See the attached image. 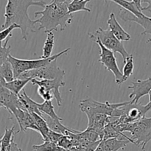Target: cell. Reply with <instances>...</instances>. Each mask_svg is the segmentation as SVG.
Here are the masks:
<instances>
[{
    "instance_id": "obj_2",
    "label": "cell",
    "mask_w": 151,
    "mask_h": 151,
    "mask_svg": "<svg viewBox=\"0 0 151 151\" xmlns=\"http://www.w3.org/2000/svg\"><path fill=\"white\" fill-rule=\"evenodd\" d=\"M70 2H50L41 11L34 13L35 17L41 16L35 22L39 24L38 31L44 29V32L63 31L72 24L73 15L69 13L68 6Z\"/></svg>"
},
{
    "instance_id": "obj_17",
    "label": "cell",
    "mask_w": 151,
    "mask_h": 151,
    "mask_svg": "<svg viewBox=\"0 0 151 151\" xmlns=\"http://www.w3.org/2000/svg\"><path fill=\"white\" fill-rule=\"evenodd\" d=\"M30 114L32 116V117H33L35 125L38 127V131H39V134H41V137L44 139V141H47V136H48L50 129L49 128L48 125H47L45 117H44V116H41V115L35 113V112H32Z\"/></svg>"
},
{
    "instance_id": "obj_11",
    "label": "cell",
    "mask_w": 151,
    "mask_h": 151,
    "mask_svg": "<svg viewBox=\"0 0 151 151\" xmlns=\"http://www.w3.org/2000/svg\"><path fill=\"white\" fill-rule=\"evenodd\" d=\"M132 85L128 86L132 92L129 94V98L132 99L133 103H139V100L144 96L149 94L151 91V78L146 80H137L131 82Z\"/></svg>"
},
{
    "instance_id": "obj_18",
    "label": "cell",
    "mask_w": 151,
    "mask_h": 151,
    "mask_svg": "<svg viewBox=\"0 0 151 151\" xmlns=\"http://www.w3.org/2000/svg\"><path fill=\"white\" fill-rule=\"evenodd\" d=\"M38 109L40 111L42 114L47 115L49 117L52 118V119H55V120H59L63 121V119L55 113L54 109V106H53L52 100H49V101H44L43 103H36Z\"/></svg>"
},
{
    "instance_id": "obj_37",
    "label": "cell",
    "mask_w": 151,
    "mask_h": 151,
    "mask_svg": "<svg viewBox=\"0 0 151 151\" xmlns=\"http://www.w3.org/2000/svg\"><path fill=\"white\" fill-rule=\"evenodd\" d=\"M72 0H51L50 2H58V3H64V2H70Z\"/></svg>"
},
{
    "instance_id": "obj_25",
    "label": "cell",
    "mask_w": 151,
    "mask_h": 151,
    "mask_svg": "<svg viewBox=\"0 0 151 151\" xmlns=\"http://www.w3.org/2000/svg\"><path fill=\"white\" fill-rule=\"evenodd\" d=\"M15 126H13L11 128H6L4 131V135L0 139V145H1V151H5L11 142L14 139Z\"/></svg>"
},
{
    "instance_id": "obj_40",
    "label": "cell",
    "mask_w": 151,
    "mask_h": 151,
    "mask_svg": "<svg viewBox=\"0 0 151 151\" xmlns=\"http://www.w3.org/2000/svg\"><path fill=\"white\" fill-rule=\"evenodd\" d=\"M1 107H3V106H2V104H1V103H0V108H1Z\"/></svg>"
},
{
    "instance_id": "obj_9",
    "label": "cell",
    "mask_w": 151,
    "mask_h": 151,
    "mask_svg": "<svg viewBox=\"0 0 151 151\" xmlns=\"http://www.w3.org/2000/svg\"><path fill=\"white\" fill-rule=\"evenodd\" d=\"M94 41L98 44L100 49V58L98 61L101 63L107 70L114 74L116 83L117 85H121L122 83V73L120 72L117 65L115 53L106 48L100 40L96 39Z\"/></svg>"
},
{
    "instance_id": "obj_30",
    "label": "cell",
    "mask_w": 151,
    "mask_h": 151,
    "mask_svg": "<svg viewBox=\"0 0 151 151\" xmlns=\"http://www.w3.org/2000/svg\"><path fill=\"white\" fill-rule=\"evenodd\" d=\"M37 92H38V95L44 100V101H49V100H52L54 97L53 94L52 93L51 91L47 89L46 88L43 86H38V89H37Z\"/></svg>"
},
{
    "instance_id": "obj_3",
    "label": "cell",
    "mask_w": 151,
    "mask_h": 151,
    "mask_svg": "<svg viewBox=\"0 0 151 151\" xmlns=\"http://www.w3.org/2000/svg\"><path fill=\"white\" fill-rule=\"evenodd\" d=\"M111 122L118 132L123 134L129 132L131 134V143L145 150L147 143L151 140V116L145 117L140 120L129 124H122L117 122L116 119Z\"/></svg>"
},
{
    "instance_id": "obj_13",
    "label": "cell",
    "mask_w": 151,
    "mask_h": 151,
    "mask_svg": "<svg viewBox=\"0 0 151 151\" xmlns=\"http://www.w3.org/2000/svg\"><path fill=\"white\" fill-rule=\"evenodd\" d=\"M0 103L7 109L10 114H13L19 109V95L14 94L5 87L0 88Z\"/></svg>"
},
{
    "instance_id": "obj_4",
    "label": "cell",
    "mask_w": 151,
    "mask_h": 151,
    "mask_svg": "<svg viewBox=\"0 0 151 151\" xmlns=\"http://www.w3.org/2000/svg\"><path fill=\"white\" fill-rule=\"evenodd\" d=\"M151 107L149 103L145 106L129 101L125 106L118 108L114 111L111 118H116L119 123L129 124L135 122L145 117Z\"/></svg>"
},
{
    "instance_id": "obj_15",
    "label": "cell",
    "mask_w": 151,
    "mask_h": 151,
    "mask_svg": "<svg viewBox=\"0 0 151 151\" xmlns=\"http://www.w3.org/2000/svg\"><path fill=\"white\" fill-rule=\"evenodd\" d=\"M107 24L109 25V29L111 31V32L114 35V36L116 38H118L119 41H128L131 40V35L128 34L122 27L120 24L118 22L116 16L114 13H111L110 14L109 19L107 21Z\"/></svg>"
},
{
    "instance_id": "obj_22",
    "label": "cell",
    "mask_w": 151,
    "mask_h": 151,
    "mask_svg": "<svg viewBox=\"0 0 151 151\" xmlns=\"http://www.w3.org/2000/svg\"><path fill=\"white\" fill-rule=\"evenodd\" d=\"M46 121L47 122V125H48L49 128L51 131H55V132L59 133L60 134H63V135H66L68 131H69V128L67 127L64 126L63 124L61 123L62 121L59 120H55V119H52V118L49 117L47 116V117L45 118Z\"/></svg>"
},
{
    "instance_id": "obj_24",
    "label": "cell",
    "mask_w": 151,
    "mask_h": 151,
    "mask_svg": "<svg viewBox=\"0 0 151 151\" xmlns=\"http://www.w3.org/2000/svg\"><path fill=\"white\" fill-rule=\"evenodd\" d=\"M123 63L124 66L123 69H122V83L126 81L132 75L133 72H134V63L133 55H130L125 59V60H124Z\"/></svg>"
},
{
    "instance_id": "obj_6",
    "label": "cell",
    "mask_w": 151,
    "mask_h": 151,
    "mask_svg": "<svg viewBox=\"0 0 151 151\" xmlns=\"http://www.w3.org/2000/svg\"><path fill=\"white\" fill-rule=\"evenodd\" d=\"M88 35L93 41L100 40L102 44L108 50L114 53H119L123 58V61L130 55L125 50L122 41L116 38L109 29H103L102 27H99L94 33H89Z\"/></svg>"
},
{
    "instance_id": "obj_7",
    "label": "cell",
    "mask_w": 151,
    "mask_h": 151,
    "mask_svg": "<svg viewBox=\"0 0 151 151\" xmlns=\"http://www.w3.org/2000/svg\"><path fill=\"white\" fill-rule=\"evenodd\" d=\"M127 103L128 102L111 103L109 101L100 103L91 98H87L81 100L80 103V109L81 111L86 114L87 117L95 114H103L111 117L114 111L116 109L125 106Z\"/></svg>"
},
{
    "instance_id": "obj_12",
    "label": "cell",
    "mask_w": 151,
    "mask_h": 151,
    "mask_svg": "<svg viewBox=\"0 0 151 151\" xmlns=\"http://www.w3.org/2000/svg\"><path fill=\"white\" fill-rule=\"evenodd\" d=\"M119 16L124 22H135L142 27L144 28V31L142 32L141 35H151V17L145 15H143L141 17H137L132 13L122 8L119 11Z\"/></svg>"
},
{
    "instance_id": "obj_26",
    "label": "cell",
    "mask_w": 151,
    "mask_h": 151,
    "mask_svg": "<svg viewBox=\"0 0 151 151\" xmlns=\"http://www.w3.org/2000/svg\"><path fill=\"white\" fill-rule=\"evenodd\" d=\"M0 75L2 76V78L5 80L7 83L10 82L15 79L13 67H12L11 63L8 60L0 66Z\"/></svg>"
},
{
    "instance_id": "obj_32",
    "label": "cell",
    "mask_w": 151,
    "mask_h": 151,
    "mask_svg": "<svg viewBox=\"0 0 151 151\" xmlns=\"http://www.w3.org/2000/svg\"><path fill=\"white\" fill-rule=\"evenodd\" d=\"M63 134H60L59 133L55 132L50 130V132H49L48 136H47V141H50L51 142L55 143V144L58 145L59 140L61 139V137H63Z\"/></svg>"
},
{
    "instance_id": "obj_5",
    "label": "cell",
    "mask_w": 151,
    "mask_h": 151,
    "mask_svg": "<svg viewBox=\"0 0 151 151\" xmlns=\"http://www.w3.org/2000/svg\"><path fill=\"white\" fill-rule=\"evenodd\" d=\"M70 50V48L65 49L63 51L57 53V54L53 55L52 56L48 58H40L39 59H35V60L19 59L10 55L8 57V61L11 63L12 67H13V72H14V78L16 79V78H19V75L23 73V72L34 70V69H38L39 68L46 66L48 63H50V62L58 58L62 55L66 54Z\"/></svg>"
},
{
    "instance_id": "obj_1",
    "label": "cell",
    "mask_w": 151,
    "mask_h": 151,
    "mask_svg": "<svg viewBox=\"0 0 151 151\" xmlns=\"http://www.w3.org/2000/svg\"><path fill=\"white\" fill-rule=\"evenodd\" d=\"M46 4L47 3L43 0H7L4 14L5 19L1 27L4 29L13 24H16L22 31V39L27 41L29 32H38V29L35 28L37 23L29 18L28 9L30 6L44 7Z\"/></svg>"
},
{
    "instance_id": "obj_27",
    "label": "cell",
    "mask_w": 151,
    "mask_h": 151,
    "mask_svg": "<svg viewBox=\"0 0 151 151\" xmlns=\"http://www.w3.org/2000/svg\"><path fill=\"white\" fill-rule=\"evenodd\" d=\"M34 151H62L63 149L59 147L58 145L50 141H44L43 144L35 145L32 146Z\"/></svg>"
},
{
    "instance_id": "obj_29",
    "label": "cell",
    "mask_w": 151,
    "mask_h": 151,
    "mask_svg": "<svg viewBox=\"0 0 151 151\" xmlns=\"http://www.w3.org/2000/svg\"><path fill=\"white\" fill-rule=\"evenodd\" d=\"M15 29H20V27L16 24H13L8 27L4 28L2 30L0 31V41L2 42L4 40L7 39L10 37H12V31Z\"/></svg>"
},
{
    "instance_id": "obj_33",
    "label": "cell",
    "mask_w": 151,
    "mask_h": 151,
    "mask_svg": "<svg viewBox=\"0 0 151 151\" xmlns=\"http://www.w3.org/2000/svg\"><path fill=\"white\" fill-rule=\"evenodd\" d=\"M5 151H23L21 148H19L18 147L17 144L14 142V139L11 142L10 145L7 147V148L6 149Z\"/></svg>"
},
{
    "instance_id": "obj_36",
    "label": "cell",
    "mask_w": 151,
    "mask_h": 151,
    "mask_svg": "<svg viewBox=\"0 0 151 151\" xmlns=\"http://www.w3.org/2000/svg\"><path fill=\"white\" fill-rule=\"evenodd\" d=\"M6 81L4 79V78H2V76H1V75H0V88H2V87H4V86H5L6 84Z\"/></svg>"
},
{
    "instance_id": "obj_14",
    "label": "cell",
    "mask_w": 151,
    "mask_h": 151,
    "mask_svg": "<svg viewBox=\"0 0 151 151\" xmlns=\"http://www.w3.org/2000/svg\"><path fill=\"white\" fill-rule=\"evenodd\" d=\"M13 116L16 118L19 125V132L21 131L26 132L27 130L29 129L39 133L33 117L29 112L18 109L13 114Z\"/></svg>"
},
{
    "instance_id": "obj_39",
    "label": "cell",
    "mask_w": 151,
    "mask_h": 151,
    "mask_svg": "<svg viewBox=\"0 0 151 151\" xmlns=\"http://www.w3.org/2000/svg\"><path fill=\"white\" fill-rule=\"evenodd\" d=\"M147 43H151V38H149L147 41Z\"/></svg>"
},
{
    "instance_id": "obj_34",
    "label": "cell",
    "mask_w": 151,
    "mask_h": 151,
    "mask_svg": "<svg viewBox=\"0 0 151 151\" xmlns=\"http://www.w3.org/2000/svg\"><path fill=\"white\" fill-rule=\"evenodd\" d=\"M132 1L135 4V5L137 6V7L138 8V10H139V11H143L144 7H142V0H132Z\"/></svg>"
},
{
    "instance_id": "obj_41",
    "label": "cell",
    "mask_w": 151,
    "mask_h": 151,
    "mask_svg": "<svg viewBox=\"0 0 151 151\" xmlns=\"http://www.w3.org/2000/svg\"><path fill=\"white\" fill-rule=\"evenodd\" d=\"M104 1H105V2L107 3V2H108V1H110V0H104Z\"/></svg>"
},
{
    "instance_id": "obj_16",
    "label": "cell",
    "mask_w": 151,
    "mask_h": 151,
    "mask_svg": "<svg viewBox=\"0 0 151 151\" xmlns=\"http://www.w3.org/2000/svg\"><path fill=\"white\" fill-rule=\"evenodd\" d=\"M128 143L131 142L126 139L111 138L102 140L100 144L103 151H118L120 149L124 150Z\"/></svg>"
},
{
    "instance_id": "obj_38",
    "label": "cell",
    "mask_w": 151,
    "mask_h": 151,
    "mask_svg": "<svg viewBox=\"0 0 151 151\" xmlns=\"http://www.w3.org/2000/svg\"><path fill=\"white\" fill-rule=\"evenodd\" d=\"M149 104H150V107H151V91H150V93H149Z\"/></svg>"
},
{
    "instance_id": "obj_23",
    "label": "cell",
    "mask_w": 151,
    "mask_h": 151,
    "mask_svg": "<svg viewBox=\"0 0 151 151\" xmlns=\"http://www.w3.org/2000/svg\"><path fill=\"white\" fill-rule=\"evenodd\" d=\"M110 1H114L116 4H117L118 5L122 7V9H125V10L131 12V13H132L133 14L135 15L137 17H141L143 15H145L142 12L139 11L138 10L137 6L135 5V4L132 1H127V0H110Z\"/></svg>"
},
{
    "instance_id": "obj_35",
    "label": "cell",
    "mask_w": 151,
    "mask_h": 151,
    "mask_svg": "<svg viewBox=\"0 0 151 151\" xmlns=\"http://www.w3.org/2000/svg\"><path fill=\"white\" fill-rule=\"evenodd\" d=\"M142 3H147V6L143 8V10H147V11L151 13V0H142Z\"/></svg>"
},
{
    "instance_id": "obj_8",
    "label": "cell",
    "mask_w": 151,
    "mask_h": 151,
    "mask_svg": "<svg viewBox=\"0 0 151 151\" xmlns=\"http://www.w3.org/2000/svg\"><path fill=\"white\" fill-rule=\"evenodd\" d=\"M65 75V72L60 69L57 64V59L50 62L46 66L38 69L27 71L19 75V79H38V80H53L56 78H62Z\"/></svg>"
},
{
    "instance_id": "obj_19",
    "label": "cell",
    "mask_w": 151,
    "mask_h": 151,
    "mask_svg": "<svg viewBox=\"0 0 151 151\" xmlns=\"http://www.w3.org/2000/svg\"><path fill=\"white\" fill-rule=\"evenodd\" d=\"M31 79H19V78H16L13 81L10 82L6 83L4 87L11 91L14 94L19 95L21 91H23L25 86L30 82Z\"/></svg>"
},
{
    "instance_id": "obj_20",
    "label": "cell",
    "mask_w": 151,
    "mask_h": 151,
    "mask_svg": "<svg viewBox=\"0 0 151 151\" xmlns=\"http://www.w3.org/2000/svg\"><path fill=\"white\" fill-rule=\"evenodd\" d=\"M90 0H72L68 6L69 13L72 14L79 11H86L90 13L91 9L86 7L87 3Z\"/></svg>"
},
{
    "instance_id": "obj_10",
    "label": "cell",
    "mask_w": 151,
    "mask_h": 151,
    "mask_svg": "<svg viewBox=\"0 0 151 151\" xmlns=\"http://www.w3.org/2000/svg\"><path fill=\"white\" fill-rule=\"evenodd\" d=\"M34 86H43L47 89L50 90L53 94L54 98L56 100L58 106H61L63 103V99H62L61 94H60L59 88L60 87L65 86L66 83L62 78H56L53 80H38V79H32L30 81Z\"/></svg>"
},
{
    "instance_id": "obj_21",
    "label": "cell",
    "mask_w": 151,
    "mask_h": 151,
    "mask_svg": "<svg viewBox=\"0 0 151 151\" xmlns=\"http://www.w3.org/2000/svg\"><path fill=\"white\" fill-rule=\"evenodd\" d=\"M55 46V35L52 32H49L47 33V38L44 42L43 47V54L41 58H48L52 56L53 48Z\"/></svg>"
},
{
    "instance_id": "obj_42",
    "label": "cell",
    "mask_w": 151,
    "mask_h": 151,
    "mask_svg": "<svg viewBox=\"0 0 151 151\" xmlns=\"http://www.w3.org/2000/svg\"><path fill=\"white\" fill-rule=\"evenodd\" d=\"M0 151H1V145H0Z\"/></svg>"
},
{
    "instance_id": "obj_31",
    "label": "cell",
    "mask_w": 151,
    "mask_h": 151,
    "mask_svg": "<svg viewBox=\"0 0 151 151\" xmlns=\"http://www.w3.org/2000/svg\"><path fill=\"white\" fill-rule=\"evenodd\" d=\"M58 145L61 147L62 149H63V150L64 149H69L72 145V141L71 140L70 137H68V136L63 135L61 137V139L59 140Z\"/></svg>"
},
{
    "instance_id": "obj_28",
    "label": "cell",
    "mask_w": 151,
    "mask_h": 151,
    "mask_svg": "<svg viewBox=\"0 0 151 151\" xmlns=\"http://www.w3.org/2000/svg\"><path fill=\"white\" fill-rule=\"evenodd\" d=\"M10 38L5 40L4 44L0 41V66L8 60V57L10 55V51H11V47L8 46L9 40Z\"/></svg>"
}]
</instances>
